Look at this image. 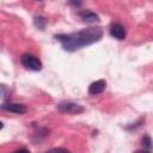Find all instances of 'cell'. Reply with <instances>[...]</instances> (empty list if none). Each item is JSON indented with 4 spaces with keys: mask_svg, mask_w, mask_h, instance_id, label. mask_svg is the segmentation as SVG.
Returning a JSON list of instances; mask_svg holds the SVG:
<instances>
[{
    "mask_svg": "<svg viewBox=\"0 0 153 153\" xmlns=\"http://www.w3.org/2000/svg\"><path fill=\"white\" fill-rule=\"evenodd\" d=\"M103 37V30L100 27H86L72 33H60L55 35L56 41H59L62 48L67 51H75L84 47L91 45Z\"/></svg>",
    "mask_w": 153,
    "mask_h": 153,
    "instance_id": "cell-1",
    "label": "cell"
},
{
    "mask_svg": "<svg viewBox=\"0 0 153 153\" xmlns=\"http://www.w3.org/2000/svg\"><path fill=\"white\" fill-rule=\"evenodd\" d=\"M20 62H22V65H23L25 68H27V69L36 71V72L42 69V62H41V60H39L37 56L32 55V54L24 53V54L22 55V57H20Z\"/></svg>",
    "mask_w": 153,
    "mask_h": 153,
    "instance_id": "cell-2",
    "label": "cell"
},
{
    "mask_svg": "<svg viewBox=\"0 0 153 153\" xmlns=\"http://www.w3.org/2000/svg\"><path fill=\"white\" fill-rule=\"evenodd\" d=\"M57 109L59 111L63 112V114H71V115H78V114H81L85 111L84 106L76 104V103H73V102H61L57 104Z\"/></svg>",
    "mask_w": 153,
    "mask_h": 153,
    "instance_id": "cell-3",
    "label": "cell"
},
{
    "mask_svg": "<svg viewBox=\"0 0 153 153\" xmlns=\"http://www.w3.org/2000/svg\"><path fill=\"white\" fill-rule=\"evenodd\" d=\"M2 110H6V111H10V112H13V114H18V115H22V114H25L26 112V106L24 104H20V103H4L1 105Z\"/></svg>",
    "mask_w": 153,
    "mask_h": 153,
    "instance_id": "cell-4",
    "label": "cell"
},
{
    "mask_svg": "<svg viewBox=\"0 0 153 153\" xmlns=\"http://www.w3.org/2000/svg\"><path fill=\"white\" fill-rule=\"evenodd\" d=\"M110 35L114 38H116V39H120V41L124 39V37H126V29H124V26L122 24L115 23V24H112L110 26Z\"/></svg>",
    "mask_w": 153,
    "mask_h": 153,
    "instance_id": "cell-5",
    "label": "cell"
},
{
    "mask_svg": "<svg viewBox=\"0 0 153 153\" xmlns=\"http://www.w3.org/2000/svg\"><path fill=\"white\" fill-rule=\"evenodd\" d=\"M105 87H106V81L105 80H103V79L96 80L88 86V93L92 94V96L99 94L105 90Z\"/></svg>",
    "mask_w": 153,
    "mask_h": 153,
    "instance_id": "cell-6",
    "label": "cell"
},
{
    "mask_svg": "<svg viewBox=\"0 0 153 153\" xmlns=\"http://www.w3.org/2000/svg\"><path fill=\"white\" fill-rule=\"evenodd\" d=\"M79 16H80L81 20L85 22V23H98V22H99V17H98L94 12L88 11V10L80 12Z\"/></svg>",
    "mask_w": 153,
    "mask_h": 153,
    "instance_id": "cell-7",
    "label": "cell"
},
{
    "mask_svg": "<svg viewBox=\"0 0 153 153\" xmlns=\"http://www.w3.org/2000/svg\"><path fill=\"white\" fill-rule=\"evenodd\" d=\"M45 24H47V19H45L44 17H41V16L35 17V25H36L38 29L43 30L44 26H45Z\"/></svg>",
    "mask_w": 153,
    "mask_h": 153,
    "instance_id": "cell-8",
    "label": "cell"
},
{
    "mask_svg": "<svg viewBox=\"0 0 153 153\" xmlns=\"http://www.w3.org/2000/svg\"><path fill=\"white\" fill-rule=\"evenodd\" d=\"M142 146H143V148L147 149V151H149V149L153 147L152 140H151V137H149L148 135H145V136L142 137Z\"/></svg>",
    "mask_w": 153,
    "mask_h": 153,
    "instance_id": "cell-9",
    "label": "cell"
},
{
    "mask_svg": "<svg viewBox=\"0 0 153 153\" xmlns=\"http://www.w3.org/2000/svg\"><path fill=\"white\" fill-rule=\"evenodd\" d=\"M45 153H71L68 149L62 148V147H56V148H51L49 151H47Z\"/></svg>",
    "mask_w": 153,
    "mask_h": 153,
    "instance_id": "cell-10",
    "label": "cell"
},
{
    "mask_svg": "<svg viewBox=\"0 0 153 153\" xmlns=\"http://www.w3.org/2000/svg\"><path fill=\"white\" fill-rule=\"evenodd\" d=\"M13 153H30V151H29V149H26V148H20V149L14 151Z\"/></svg>",
    "mask_w": 153,
    "mask_h": 153,
    "instance_id": "cell-11",
    "label": "cell"
},
{
    "mask_svg": "<svg viewBox=\"0 0 153 153\" xmlns=\"http://www.w3.org/2000/svg\"><path fill=\"white\" fill-rule=\"evenodd\" d=\"M134 153H151V152H149V151H147V149H145V148H143V149H137V151H135V152H134Z\"/></svg>",
    "mask_w": 153,
    "mask_h": 153,
    "instance_id": "cell-12",
    "label": "cell"
}]
</instances>
